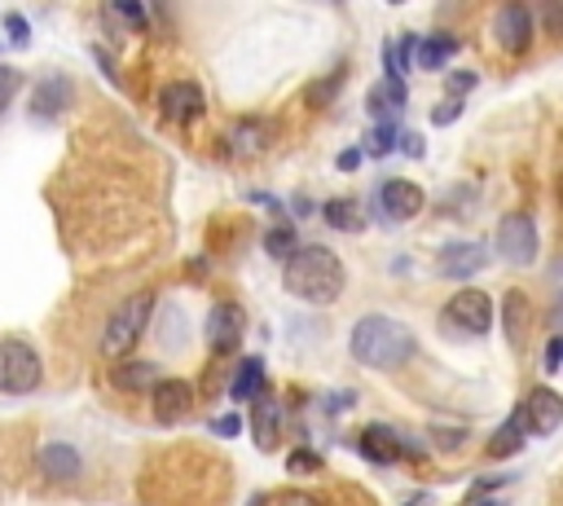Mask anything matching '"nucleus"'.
Returning a JSON list of instances; mask_svg holds the SVG:
<instances>
[{
  "instance_id": "obj_1",
  "label": "nucleus",
  "mask_w": 563,
  "mask_h": 506,
  "mask_svg": "<svg viewBox=\"0 0 563 506\" xmlns=\"http://www.w3.org/2000/svg\"><path fill=\"white\" fill-rule=\"evenodd\" d=\"M347 352H352V361L365 365V370H400L405 361H413L418 339H413V330H409L405 321L383 317V312H369V317H361V321L352 326Z\"/></svg>"
},
{
  "instance_id": "obj_2",
  "label": "nucleus",
  "mask_w": 563,
  "mask_h": 506,
  "mask_svg": "<svg viewBox=\"0 0 563 506\" xmlns=\"http://www.w3.org/2000/svg\"><path fill=\"white\" fill-rule=\"evenodd\" d=\"M282 282H286V290H290L295 299H303V304H334V299L343 295L347 273H343V260H339L330 246L303 242V246L286 260Z\"/></svg>"
},
{
  "instance_id": "obj_3",
  "label": "nucleus",
  "mask_w": 563,
  "mask_h": 506,
  "mask_svg": "<svg viewBox=\"0 0 563 506\" xmlns=\"http://www.w3.org/2000/svg\"><path fill=\"white\" fill-rule=\"evenodd\" d=\"M150 312H154V290H150V286L136 290V295H128V299L106 317L101 352H106L110 361H123V356L141 343V334H145V326H150Z\"/></svg>"
},
{
  "instance_id": "obj_4",
  "label": "nucleus",
  "mask_w": 563,
  "mask_h": 506,
  "mask_svg": "<svg viewBox=\"0 0 563 506\" xmlns=\"http://www.w3.org/2000/svg\"><path fill=\"white\" fill-rule=\"evenodd\" d=\"M44 378V361L26 339H0V392L4 396H26Z\"/></svg>"
},
{
  "instance_id": "obj_5",
  "label": "nucleus",
  "mask_w": 563,
  "mask_h": 506,
  "mask_svg": "<svg viewBox=\"0 0 563 506\" xmlns=\"http://www.w3.org/2000/svg\"><path fill=\"white\" fill-rule=\"evenodd\" d=\"M493 246H497V255H501L506 264L528 268V264L537 260V251H541L537 220H532L528 211H510V216H501V220H497V233H493Z\"/></svg>"
},
{
  "instance_id": "obj_6",
  "label": "nucleus",
  "mask_w": 563,
  "mask_h": 506,
  "mask_svg": "<svg viewBox=\"0 0 563 506\" xmlns=\"http://www.w3.org/2000/svg\"><path fill=\"white\" fill-rule=\"evenodd\" d=\"M444 321L462 334H488L493 330V299L479 290V286H462L449 304H444Z\"/></svg>"
},
{
  "instance_id": "obj_7",
  "label": "nucleus",
  "mask_w": 563,
  "mask_h": 506,
  "mask_svg": "<svg viewBox=\"0 0 563 506\" xmlns=\"http://www.w3.org/2000/svg\"><path fill=\"white\" fill-rule=\"evenodd\" d=\"M242 330H246V312L233 299L211 304V312H207V343H211L216 356H233L242 348Z\"/></svg>"
},
{
  "instance_id": "obj_8",
  "label": "nucleus",
  "mask_w": 563,
  "mask_h": 506,
  "mask_svg": "<svg viewBox=\"0 0 563 506\" xmlns=\"http://www.w3.org/2000/svg\"><path fill=\"white\" fill-rule=\"evenodd\" d=\"M493 35H497V44H501L506 53H528V44H532V35H537L532 9H528V4H501V9L493 13Z\"/></svg>"
},
{
  "instance_id": "obj_9",
  "label": "nucleus",
  "mask_w": 563,
  "mask_h": 506,
  "mask_svg": "<svg viewBox=\"0 0 563 506\" xmlns=\"http://www.w3.org/2000/svg\"><path fill=\"white\" fill-rule=\"evenodd\" d=\"M484 264H488V246H484L479 238H475V242H444L440 255H435V268H440V277H449V282H466V277H475Z\"/></svg>"
},
{
  "instance_id": "obj_10",
  "label": "nucleus",
  "mask_w": 563,
  "mask_h": 506,
  "mask_svg": "<svg viewBox=\"0 0 563 506\" xmlns=\"http://www.w3.org/2000/svg\"><path fill=\"white\" fill-rule=\"evenodd\" d=\"M70 97H75V84L66 79V75H44L35 88H31V119L35 123H53L66 106H70Z\"/></svg>"
},
{
  "instance_id": "obj_11",
  "label": "nucleus",
  "mask_w": 563,
  "mask_h": 506,
  "mask_svg": "<svg viewBox=\"0 0 563 506\" xmlns=\"http://www.w3.org/2000/svg\"><path fill=\"white\" fill-rule=\"evenodd\" d=\"M378 207H383L387 220H413V216L427 207V194H422L413 180L396 176V180H383V185H378Z\"/></svg>"
},
{
  "instance_id": "obj_12",
  "label": "nucleus",
  "mask_w": 563,
  "mask_h": 506,
  "mask_svg": "<svg viewBox=\"0 0 563 506\" xmlns=\"http://www.w3.org/2000/svg\"><path fill=\"white\" fill-rule=\"evenodd\" d=\"M150 409L158 422H180L194 409V387L185 378H158L150 387Z\"/></svg>"
},
{
  "instance_id": "obj_13",
  "label": "nucleus",
  "mask_w": 563,
  "mask_h": 506,
  "mask_svg": "<svg viewBox=\"0 0 563 506\" xmlns=\"http://www.w3.org/2000/svg\"><path fill=\"white\" fill-rule=\"evenodd\" d=\"M158 106H163V114H167V119H176V123H194V119L207 110V97H202V88H198V84L176 79V84H167V88L158 92Z\"/></svg>"
},
{
  "instance_id": "obj_14",
  "label": "nucleus",
  "mask_w": 563,
  "mask_h": 506,
  "mask_svg": "<svg viewBox=\"0 0 563 506\" xmlns=\"http://www.w3.org/2000/svg\"><path fill=\"white\" fill-rule=\"evenodd\" d=\"M356 449H361V458H369V462H378V466H391V462L405 458V440H400L387 422H369V427L361 431Z\"/></svg>"
},
{
  "instance_id": "obj_15",
  "label": "nucleus",
  "mask_w": 563,
  "mask_h": 506,
  "mask_svg": "<svg viewBox=\"0 0 563 506\" xmlns=\"http://www.w3.org/2000/svg\"><path fill=\"white\" fill-rule=\"evenodd\" d=\"M501 326H506L510 352H523L528 348V330H532V304H528L523 290H506V299H501Z\"/></svg>"
},
{
  "instance_id": "obj_16",
  "label": "nucleus",
  "mask_w": 563,
  "mask_h": 506,
  "mask_svg": "<svg viewBox=\"0 0 563 506\" xmlns=\"http://www.w3.org/2000/svg\"><path fill=\"white\" fill-rule=\"evenodd\" d=\"M523 414H528V431L550 436V431L563 422V396H559L554 387H537V392L523 400Z\"/></svg>"
},
{
  "instance_id": "obj_17",
  "label": "nucleus",
  "mask_w": 563,
  "mask_h": 506,
  "mask_svg": "<svg viewBox=\"0 0 563 506\" xmlns=\"http://www.w3.org/2000/svg\"><path fill=\"white\" fill-rule=\"evenodd\" d=\"M35 466H40V475L44 480H53V484H70L75 475H79V449H70V444H44L40 453H35Z\"/></svg>"
},
{
  "instance_id": "obj_18",
  "label": "nucleus",
  "mask_w": 563,
  "mask_h": 506,
  "mask_svg": "<svg viewBox=\"0 0 563 506\" xmlns=\"http://www.w3.org/2000/svg\"><path fill=\"white\" fill-rule=\"evenodd\" d=\"M251 440L260 449H277V440H282V405L273 396H260L251 405Z\"/></svg>"
},
{
  "instance_id": "obj_19",
  "label": "nucleus",
  "mask_w": 563,
  "mask_h": 506,
  "mask_svg": "<svg viewBox=\"0 0 563 506\" xmlns=\"http://www.w3.org/2000/svg\"><path fill=\"white\" fill-rule=\"evenodd\" d=\"M523 440H528V414H523V405L519 409H510V418L488 436V458H515L519 449H523Z\"/></svg>"
},
{
  "instance_id": "obj_20",
  "label": "nucleus",
  "mask_w": 563,
  "mask_h": 506,
  "mask_svg": "<svg viewBox=\"0 0 563 506\" xmlns=\"http://www.w3.org/2000/svg\"><path fill=\"white\" fill-rule=\"evenodd\" d=\"M264 387H268V383H264V361H260V356H246V361L238 365L233 383H229V396H233V400H260V396H268Z\"/></svg>"
},
{
  "instance_id": "obj_21",
  "label": "nucleus",
  "mask_w": 563,
  "mask_h": 506,
  "mask_svg": "<svg viewBox=\"0 0 563 506\" xmlns=\"http://www.w3.org/2000/svg\"><path fill=\"white\" fill-rule=\"evenodd\" d=\"M453 53H457V35H449V31H435V35H422V40H418V66H422V70L449 66Z\"/></svg>"
},
{
  "instance_id": "obj_22",
  "label": "nucleus",
  "mask_w": 563,
  "mask_h": 506,
  "mask_svg": "<svg viewBox=\"0 0 563 506\" xmlns=\"http://www.w3.org/2000/svg\"><path fill=\"white\" fill-rule=\"evenodd\" d=\"M409 101V88H405V79H391V75H383V84H374L369 88V110L383 119V114H391V110H400Z\"/></svg>"
},
{
  "instance_id": "obj_23",
  "label": "nucleus",
  "mask_w": 563,
  "mask_h": 506,
  "mask_svg": "<svg viewBox=\"0 0 563 506\" xmlns=\"http://www.w3.org/2000/svg\"><path fill=\"white\" fill-rule=\"evenodd\" d=\"M321 216H325V224H330V229H339V233H356V229L365 224V216H361L356 198H330V202L321 207Z\"/></svg>"
},
{
  "instance_id": "obj_24",
  "label": "nucleus",
  "mask_w": 563,
  "mask_h": 506,
  "mask_svg": "<svg viewBox=\"0 0 563 506\" xmlns=\"http://www.w3.org/2000/svg\"><path fill=\"white\" fill-rule=\"evenodd\" d=\"M264 145H268V123H260V119H246V123H238L229 132V150L233 154H260Z\"/></svg>"
},
{
  "instance_id": "obj_25",
  "label": "nucleus",
  "mask_w": 563,
  "mask_h": 506,
  "mask_svg": "<svg viewBox=\"0 0 563 506\" xmlns=\"http://www.w3.org/2000/svg\"><path fill=\"white\" fill-rule=\"evenodd\" d=\"M141 383H158V365L154 361H128L114 370V387H141Z\"/></svg>"
},
{
  "instance_id": "obj_26",
  "label": "nucleus",
  "mask_w": 563,
  "mask_h": 506,
  "mask_svg": "<svg viewBox=\"0 0 563 506\" xmlns=\"http://www.w3.org/2000/svg\"><path fill=\"white\" fill-rule=\"evenodd\" d=\"M264 246H268V255H277V260H290V255H295L303 242L295 238V229H290V224H282V229H268V233H264Z\"/></svg>"
},
{
  "instance_id": "obj_27",
  "label": "nucleus",
  "mask_w": 563,
  "mask_h": 506,
  "mask_svg": "<svg viewBox=\"0 0 563 506\" xmlns=\"http://www.w3.org/2000/svg\"><path fill=\"white\" fill-rule=\"evenodd\" d=\"M396 141H400V132H396V123L391 119H383L374 132H369V141H365V150L378 158V154H391L396 150Z\"/></svg>"
},
{
  "instance_id": "obj_28",
  "label": "nucleus",
  "mask_w": 563,
  "mask_h": 506,
  "mask_svg": "<svg viewBox=\"0 0 563 506\" xmlns=\"http://www.w3.org/2000/svg\"><path fill=\"white\" fill-rule=\"evenodd\" d=\"M545 277H550V295H554V308H550V321H559V326H563V255H559V260H550V268H545Z\"/></svg>"
},
{
  "instance_id": "obj_29",
  "label": "nucleus",
  "mask_w": 563,
  "mask_h": 506,
  "mask_svg": "<svg viewBox=\"0 0 563 506\" xmlns=\"http://www.w3.org/2000/svg\"><path fill=\"white\" fill-rule=\"evenodd\" d=\"M541 26H545V35H563V0L541 4Z\"/></svg>"
},
{
  "instance_id": "obj_30",
  "label": "nucleus",
  "mask_w": 563,
  "mask_h": 506,
  "mask_svg": "<svg viewBox=\"0 0 563 506\" xmlns=\"http://www.w3.org/2000/svg\"><path fill=\"white\" fill-rule=\"evenodd\" d=\"M22 88V75H18V66H0V114H4V106L13 101V92Z\"/></svg>"
},
{
  "instance_id": "obj_31",
  "label": "nucleus",
  "mask_w": 563,
  "mask_h": 506,
  "mask_svg": "<svg viewBox=\"0 0 563 506\" xmlns=\"http://www.w3.org/2000/svg\"><path fill=\"white\" fill-rule=\"evenodd\" d=\"M264 506H321L312 493H299V488H286V493H277V497H268Z\"/></svg>"
},
{
  "instance_id": "obj_32",
  "label": "nucleus",
  "mask_w": 563,
  "mask_h": 506,
  "mask_svg": "<svg viewBox=\"0 0 563 506\" xmlns=\"http://www.w3.org/2000/svg\"><path fill=\"white\" fill-rule=\"evenodd\" d=\"M457 114H462V101H457V97H449V101H440V106L431 110V123H435V128H444V123H453Z\"/></svg>"
},
{
  "instance_id": "obj_33",
  "label": "nucleus",
  "mask_w": 563,
  "mask_h": 506,
  "mask_svg": "<svg viewBox=\"0 0 563 506\" xmlns=\"http://www.w3.org/2000/svg\"><path fill=\"white\" fill-rule=\"evenodd\" d=\"M339 84H343V66H339V70H334V75H330V79H325V84H317V88H312V92H308V97H312V101H317V106H321V101H330V97H334V92H339Z\"/></svg>"
},
{
  "instance_id": "obj_34",
  "label": "nucleus",
  "mask_w": 563,
  "mask_h": 506,
  "mask_svg": "<svg viewBox=\"0 0 563 506\" xmlns=\"http://www.w3.org/2000/svg\"><path fill=\"white\" fill-rule=\"evenodd\" d=\"M559 365H563V339H550V343H545V352H541V370H545V374H554Z\"/></svg>"
},
{
  "instance_id": "obj_35",
  "label": "nucleus",
  "mask_w": 563,
  "mask_h": 506,
  "mask_svg": "<svg viewBox=\"0 0 563 506\" xmlns=\"http://www.w3.org/2000/svg\"><path fill=\"white\" fill-rule=\"evenodd\" d=\"M317 466H321V458L312 449H295L290 453V471H317Z\"/></svg>"
},
{
  "instance_id": "obj_36",
  "label": "nucleus",
  "mask_w": 563,
  "mask_h": 506,
  "mask_svg": "<svg viewBox=\"0 0 563 506\" xmlns=\"http://www.w3.org/2000/svg\"><path fill=\"white\" fill-rule=\"evenodd\" d=\"M211 431L229 440V436H238V431H242V418H233V414H224V418H216V422H211Z\"/></svg>"
},
{
  "instance_id": "obj_37",
  "label": "nucleus",
  "mask_w": 563,
  "mask_h": 506,
  "mask_svg": "<svg viewBox=\"0 0 563 506\" xmlns=\"http://www.w3.org/2000/svg\"><path fill=\"white\" fill-rule=\"evenodd\" d=\"M475 88V70H457L449 75V92H471Z\"/></svg>"
},
{
  "instance_id": "obj_38",
  "label": "nucleus",
  "mask_w": 563,
  "mask_h": 506,
  "mask_svg": "<svg viewBox=\"0 0 563 506\" xmlns=\"http://www.w3.org/2000/svg\"><path fill=\"white\" fill-rule=\"evenodd\" d=\"M400 150H405L409 158H422V136H418V132H400Z\"/></svg>"
},
{
  "instance_id": "obj_39",
  "label": "nucleus",
  "mask_w": 563,
  "mask_h": 506,
  "mask_svg": "<svg viewBox=\"0 0 563 506\" xmlns=\"http://www.w3.org/2000/svg\"><path fill=\"white\" fill-rule=\"evenodd\" d=\"M4 26H9V31H13V35H9V40H13V44H26V22H22V18H18V13H9V18H4Z\"/></svg>"
},
{
  "instance_id": "obj_40",
  "label": "nucleus",
  "mask_w": 563,
  "mask_h": 506,
  "mask_svg": "<svg viewBox=\"0 0 563 506\" xmlns=\"http://www.w3.org/2000/svg\"><path fill=\"white\" fill-rule=\"evenodd\" d=\"M114 13H123V18L136 22V26H145V9H141V4H114Z\"/></svg>"
},
{
  "instance_id": "obj_41",
  "label": "nucleus",
  "mask_w": 563,
  "mask_h": 506,
  "mask_svg": "<svg viewBox=\"0 0 563 506\" xmlns=\"http://www.w3.org/2000/svg\"><path fill=\"white\" fill-rule=\"evenodd\" d=\"M334 163H339V172H356V163H361V150H343Z\"/></svg>"
},
{
  "instance_id": "obj_42",
  "label": "nucleus",
  "mask_w": 563,
  "mask_h": 506,
  "mask_svg": "<svg viewBox=\"0 0 563 506\" xmlns=\"http://www.w3.org/2000/svg\"><path fill=\"white\" fill-rule=\"evenodd\" d=\"M431 436H435L440 444H457V440H462L466 431H440V427H431Z\"/></svg>"
},
{
  "instance_id": "obj_43",
  "label": "nucleus",
  "mask_w": 563,
  "mask_h": 506,
  "mask_svg": "<svg viewBox=\"0 0 563 506\" xmlns=\"http://www.w3.org/2000/svg\"><path fill=\"white\" fill-rule=\"evenodd\" d=\"M409 506H431V497H427V493H418V497H413Z\"/></svg>"
},
{
  "instance_id": "obj_44",
  "label": "nucleus",
  "mask_w": 563,
  "mask_h": 506,
  "mask_svg": "<svg viewBox=\"0 0 563 506\" xmlns=\"http://www.w3.org/2000/svg\"><path fill=\"white\" fill-rule=\"evenodd\" d=\"M559 207H563V176H559Z\"/></svg>"
},
{
  "instance_id": "obj_45",
  "label": "nucleus",
  "mask_w": 563,
  "mask_h": 506,
  "mask_svg": "<svg viewBox=\"0 0 563 506\" xmlns=\"http://www.w3.org/2000/svg\"><path fill=\"white\" fill-rule=\"evenodd\" d=\"M475 506H493V502H475Z\"/></svg>"
}]
</instances>
